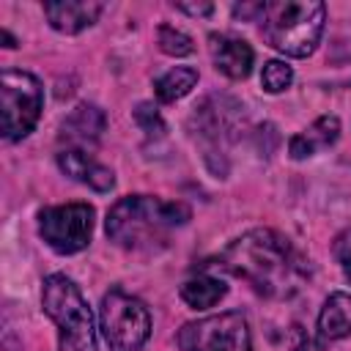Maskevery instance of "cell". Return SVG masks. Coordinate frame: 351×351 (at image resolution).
Instances as JSON below:
<instances>
[{
	"label": "cell",
	"instance_id": "6da1fadb",
	"mask_svg": "<svg viewBox=\"0 0 351 351\" xmlns=\"http://www.w3.org/2000/svg\"><path fill=\"white\" fill-rule=\"evenodd\" d=\"M217 266L266 299H291L310 277V261L271 228H252L233 239L219 252Z\"/></svg>",
	"mask_w": 351,
	"mask_h": 351
},
{
	"label": "cell",
	"instance_id": "7a4b0ae2",
	"mask_svg": "<svg viewBox=\"0 0 351 351\" xmlns=\"http://www.w3.org/2000/svg\"><path fill=\"white\" fill-rule=\"evenodd\" d=\"M192 208L181 200H162L154 195H126L112 203L104 230L112 244L129 252H156L167 247L170 233L184 228Z\"/></svg>",
	"mask_w": 351,
	"mask_h": 351
},
{
	"label": "cell",
	"instance_id": "3957f363",
	"mask_svg": "<svg viewBox=\"0 0 351 351\" xmlns=\"http://www.w3.org/2000/svg\"><path fill=\"white\" fill-rule=\"evenodd\" d=\"M258 22L271 49L288 58H310L321 44L326 8L318 0H271L263 3Z\"/></svg>",
	"mask_w": 351,
	"mask_h": 351
},
{
	"label": "cell",
	"instance_id": "277c9868",
	"mask_svg": "<svg viewBox=\"0 0 351 351\" xmlns=\"http://www.w3.org/2000/svg\"><path fill=\"white\" fill-rule=\"evenodd\" d=\"M41 307L58 329V351H99L93 313L71 277L49 274L41 285Z\"/></svg>",
	"mask_w": 351,
	"mask_h": 351
},
{
	"label": "cell",
	"instance_id": "5b68a950",
	"mask_svg": "<svg viewBox=\"0 0 351 351\" xmlns=\"http://www.w3.org/2000/svg\"><path fill=\"white\" fill-rule=\"evenodd\" d=\"M244 104L228 93H211L200 104L192 107L189 115V132L203 148L206 165L225 176V156L228 148L241 137L244 129Z\"/></svg>",
	"mask_w": 351,
	"mask_h": 351
},
{
	"label": "cell",
	"instance_id": "8992f818",
	"mask_svg": "<svg viewBox=\"0 0 351 351\" xmlns=\"http://www.w3.org/2000/svg\"><path fill=\"white\" fill-rule=\"evenodd\" d=\"M99 329L110 351H140L151 337V313L143 299L115 285L101 296Z\"/></svg>",
	"mask_w": 351,
	"mask_h": 351
},
{
	"label": "cell",
	"instance_id": "52a82bcc",
	"mask_svg": "<svg viewBox=\"0 0 351 351\" xmlns=\"http://www.w3.org/2000/svg\"><path fill=\"white\" fill-rule=\"evenodd\" d=\"M44 110V88L36 74L22 69H3L0 74V115H3V140H25Z\"/></svg>",
	"mask_w": 351,
	"mask_h": 351
},
{
	"label": "cell",
	"instance_id": "ba28073f",
	"mask_svg": "<svg viewBox=\"0 0 351 351\" xmlns=\"http://www.w3.org/2000/svg\"><path fill=\"white\" fill-rule=\"evenodd\" d=\"M96 208L90 203H63L38 211V236L58 255H77L93 239Z\"/></svg>",
	"mask_w": 351,
	"mask_h": 351
},
{
	"label": "cell",
	"instance_id": "9c48e42d",
	"mask_svg": "<svg viewBox=\"0 0 351 351\" xmlns=\"http://www.w3.org/2000/svg\"><path fill=\"white\" fill-rule=\"evenodd\" d=\"M184 351H252L250 324L239 310L189 321L178 332Z\"/></svg>",
	"mask_w": 351,
	"mask_h": 351
},
{
	"label": "cell",
	"instance_id": "30bf717a",
	"mask_svg": "<svg viewBox=\"0 0 351 351\" xmlns=\"http://www.w3.org/2000/svg\"><path fill=\"white\" fill-rule=\"evenodd\" d=\"M208 55L214 69L228 80H247L255 63L252 47L230 33H208Z\"/></svg>",
	"mask_w": 351,
	"mask_h": 351
},
{
	"label": "cell",
	"instance_id": "8fae6325",
	"mask_svg": "<svg viewBox=\"0 0 351 351\" xmlns=\"http://www.w3.org/2000/svg\"><path fill=\"white\" fill-rule=\"evenodd\" d=\"M104 129H107V115H104V110L96 107V104L82 101V104H77V107L66 115V121L60 123V140L66 143V148L88 151V148H93V145L101 140Z\"/></svg>",
	"mask_w": 351,
	"mask_h": 351
},
{
	"label": "cell",
	"instance_id": "7c38bea8",
	"mask_svg": "<svg viewBox=\"0 0 351 351\" xmlns=\"http://www.w3.org/2000/svg\"><path fill=\"white\" fill-rule=\"evenodd\" d=\"M58 167H60L69 178H74L77 184H85L88 189L101 192V195L115 186V173H112L107 165L96 162L93 154H88V151L60 148V151H58Z\"/></svg>",
	"mask_w": 351,
	"mask_h": 351
},
{
	"label": "cell",
	"instance_id": "4fadbf2b",
	"mask_svg": "<svg viewBox=\"0 0 351 351\" xmlns=\"http://www.w3.org/2000/svg\"><path fill=\"white\" fill-rule=\"evenodd\" d=\"M101 11H104V5L96 0H49V3H44V14H47V22L52 25V30L66 33V36H77V33L88 30L90 25H96Z\"/></svg>",
	"mask_w": 351,
	"mask_h": 351
},
{
	"label": "cell",
	"instance_id": "5bb4252c",
	"mask_svg": "<svg viewBox=\"0 0 351 351\" xmlns=\"http://www.w3.org/2000/svg\"><path fill=\"white\" fill-rule=\"evenodd\" d=\"M337 137H340V118L337 115H321L307 129L296 132L288 140V154H291V159L302 162V159H310V156L326 151L329 145H335Z\"/></svg>",
	"mask_w": 351,
	"mask_h": 351
},
{
	"label": "cell",
	"instance_id": "9a60e30c",
	"mask_svg": "<svg viewBox=\"0 0 351 351\" xmlns=\"http://www.w3.org/2000/svg\"><path fill=\"white\" fill-rule=\"evenodd\" d=\"M318 335L321 340H343L351 335V293L335 291L326 296L318 313Z\"/></svg>",
	"mask_w": 351,
	"mask_h": 351
},
{
	"label": "cell",
	"instance_id": "2e32d148",
	"mask_svg": "<svg viewBox=\"0 0 351 351\" xmlns=\"http://www.w3.org/2000/svg\"><path fill=\"white\" fill-rule=\"evenodd\" d=\"M225 293H228L225 280H219V277H214V274L189 277V280L178 288L181 302H184L186 307H192V310H208V307H214Z\"/></svg>",
	"mask_w": 351,
	"mask_h": 351
},
{
	"label": "cell",
	"instance_id": "e0dca14e",
	"mask_svg": "<svg viewBox=\"0 0 351 351\" xmlns=\"http://www.w3.org/2000/svg\"><path fill=\"white\" fill-rule=\"evenodd\" d=\"M195 85H197V69H192V66H173L170 71L156 77L154 93H156V99L162 104H173L178 99H184Z\"/></svg>",
	"mask_w": 351,
	"mask_h": 351
},
{
	"label": "cell",
	"instance_id": "ac0fdd59",
	"mask_svg": "<svg viewBox=\"0 0 351 351\" xmlns=\"http://www.w3.org/2000/svg\"><path fill=\"white\" fill-rule=\"evenodd\" d=\"M156 44H159V49H162L165 55H170V58H186V55L195 52L192 36H186L184 30H178V27H173V25H159V27H156Z\"/></svg>",
	"mask_w": 351,
	"mask_h": 351
},
{
	"label": "cell",
	"instance_id": "d6986e66",
	"mask_svg": "<svg viewBox=\"0 0 351 351\" xmlns=\"http://www.w3.org/2000/svg\"><path fill=\"white\" fill-rule=\"evenodd\" d=\"M293 82V69L285 60H266L261 71V85L266 93H282Z\"/></svg>",
	"mask_w": 351,
	"mask_h": 351
},
{
	"label": "cell",
	"instance_id": "ffe728a7",
	"mask_svg": "<svg viewBox=\"0 0 351 351\" xmlns=\"http://www.w3.org/2000/svg\"><path fill=\"white\" fill-rule=\"evenodd\" d=\"M134 121H137V126H140L148 137H162V134H165V121H162L159 110H156L151 101H140V104L134 107Z\"/></svg>",
	"mask_w": 351,
	"mask_h": 351
},
{
	"label": "cell",
	"instance_id": "44dd1931",
	"mask_svg": "<svg viewBox=\"0 0 351 351\" xmlns=\"http://www.w3.org/2000/svg\"><path fill=\"white\" fill-rule=\"evenodd\" d=\"M332 255H335V261H337L343 277L351 282V228H346V230H340V233L335 236V241H332Z\"/></svg>",
	"mask_w": 351,
	"mask_h": 351
},
{
	"label": "cell",
	"instance_id": "7402d4cb",
	"mask_svg": "<svg viewBox=\"0 0 351 351\" xmlns=\"http://www.w3.org/2000/svg\"><path fill=\"white\" fill-rule=\"evenodd\" d=\"M176 8L184 11V14H189V16H208V14L214 11L211 3H178Z\"/></svg>",
	"mask_w": 351,
	"mask_h": 351
},
{
	"label": "cell",
	"instance_id": "603a6c76",
	"mask_svg": "<svg viewBox=\"0 0 351 351\" xmlns=\"http://www.w3.org/2000/svg\"><path fill=\"white\" fill-rule=\"evenodd\" d=\"M293 351H318V348H315V346H313L310 340H302V343H299V346H296Z\"/></svg>",
	"mask_w": 351,
	"mask_h": 351
},
{
	"label": "cell",
	"instance_id": "cb8c5ba5",
	"mask_svg": "<svg viewBox=\"0 0 351 351\" xmlns=\"http://www.w3.org/2000/svg\"><path fill=\"white\" fill-rule=\"evenodd\" d=\"M0 36H3V41H5V47H16V44H14V38H11V33H8V30H3V33H0Z\"/></svg>",
	"mask_w": 351,
	"mask_h": 351
}]
</instances>
